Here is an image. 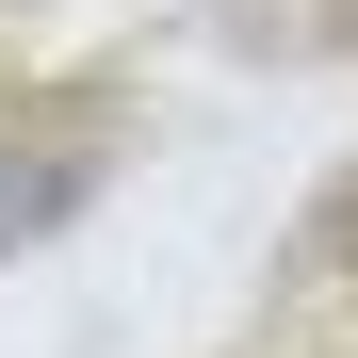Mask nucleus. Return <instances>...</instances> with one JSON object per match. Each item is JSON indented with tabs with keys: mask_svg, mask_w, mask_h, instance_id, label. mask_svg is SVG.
<instances>
[{
	"mask_svg": "<svg viewBox=\"0 0 358 358\" xmlns=\"http://www.w3.org/2000/svg\"><path fill=\"white\" fill-rule=\"evenodd\" d=\"M66 212V163H33V147H0V261L33 245V228Z\"/></svg>",
	"mask_w": 358,
	"mask_h": 358,
	"instance_id": "nucleus-1",
	"label": "nucleus"
}]
</instances>
